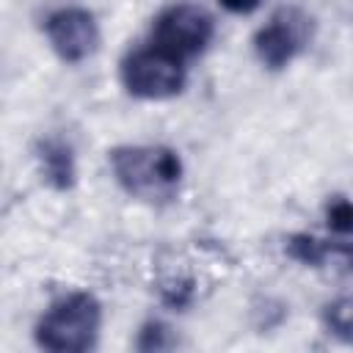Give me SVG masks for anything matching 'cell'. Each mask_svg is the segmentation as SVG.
Segmentation results:
<instances>
[{"label":"cell","instance_id":"cell-1","mask_svg":"<svg viewBox=\"0 0 353 353\" xmlns=\"http://www.w3.org/2000/svg\"><path fill=\"white\" fill-rule=\"evenodd\" d=\"M116 182L141 201H168L182 182V160L174 149L157 143H127L110 152Z\"/></svg>","mask_w":353,"mask_h":353},{"label":"cell","instance_id":"cell-2","mask_svg":"<svg viewBox=\"0 0 353 353\" xmlns=\"http://www.w3.org/2000/svg\"><path fill=\"white\" fill-rule=\"evenodd\" d=\"M102 328V306L91 292H69L47 306L33 336L36 345L52 353H83L97 345Z\"/></svg>","mask_w":353,"mask_h":353},{"label":"cell","instance_id":"cell-3","mask_svg":"<svg viewBox=\"0 0 353 353\" xmlns=\"http://www.w3.org/2000/svg\"><path fill=\"white\" fill-rule=\"evenodd\" d=\"M119 74L127 94L138 99H171L182 94L188 83L185 61L154 44L127 52Z\"/></svg>","mask_w":353,"mask_h":353},{"label":"cell","instance_id":"cell-4","mask_svg":"<svg viewBox=\"0 0 353 353\" xmlns=\"http://www.w3.org/2000/svg\"><path fill=\"white\" fill-rule=\"evenodd\" d=\"M215 36L212 17L196 3H174L152 22V44L188 61L201 55Z\"/></svg>","mask_w":353,"mask_h":353},{"label":"cell","instance_id":"cell-5","mask_svg":"<svg viewBox=\"0 0 353 353\" xmlns=\"http://www.w3.org/2000/svg\"><path fill=\"white\" fill-rule=\"evenodd\" d=\"M325 237L292 234L287 240V254L303 265L320 268L328 259L353 268V201L336 199L325 207Z\"/></svg>","mask_w":353,"mask_h":353},{"label":"cell","instance_id":"cell-6","mask_svg":"<svg viewBox=\"0 0 353 353\" xmlns=\"http://www.w3.org/2000/svg\"><path fill=\"white\" fill-rule=\"evenodd\" d=\"M309 17L298 8H281L276 11L254 36V52L262 66L268 69H284L295 61V55L306 47L309 39Z\"/></svg>","mask_w":353,"mask_h":353},{"label":"cell","instance_id":"cell-7","mask_svg":"<svg viewBox=\"0 0 353 353\" xmlns=\"http://www.w3.org/2000/svg\"><path fill=\"white\" fill-rule=\"evenodd\" d=\"M44 33L55 55L66 63L85 61L99 44L97 17L85 8H58L44 19Z\"/></svg>","mask_w":353,"mask_h":353},{"label":"cell","instance_id":"cell-8","mask_svg":"<svg viewBox=\"0 0 353 353\" xmlns=\"http://www.w3.org/2000/svg\"><path fill=\"white\" fill-rule=\"evenodd\" d=\"M36 160L41 168V176L55 188V190H69L74 185L77 168H74V152L63 138H41L36 143Z\"/></svg>","mask_w":353,"mask_h":353},{"label":"cell","instance_id":"cell-9","mask_svg":"<svg viewBox=\"0 0 353 353\" xmlns=\"http://www.w3.org/2000/svg\"><path fill=\"white\" fill-rule=\"evenodd\" d=\"M323 323L325 328L345 339V342H353V298H336L331 301L325 309H323Z\"/></svg>","mask_w":353,"mask_h":353},{"label":"cell","instance_id":"cell-10","mask_svg":"<svg viewBox=\"0 0 353 353\" xmlns=\"http://www.w3.org/2000/svg\"><path fill=\"white\" fill-rule=\"evenodd\" d=\"M138 350H165L171 347V334H168V325L160 323V320H149L141 325L138 331V342H135Z\"/></svg>","mask_w":353,"mask_h":353},{"label":"cell","instance_id":"cell-11","mask_svg":"<svg viewBox=\"0 0 353 353\" xmlns=\"http://www.w3.org/2000/svg\"><path fill=\"white\" fill-rule=\"evenodd\" d=\"M229 14H251L259 8L262 0H218Z\"/></svg>","mask_w":353,"mask_h":353}]
</instances>
